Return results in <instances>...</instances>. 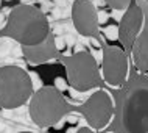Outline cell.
<instances>
[{"label":"cell","mask_w":148,"mask_h":133,"mask_svg":"<svg viewBox=\"0 0 148 133\" xmlns=\"http://www.w3.org/2000/svg\"><path fill=\"white\" fill-rule=\"evenodd\" d=\"M5 35L23 47L38 46L50 35L47 16L33 5H17L10 10L5 27Z\"/></svg>","instance_id":"obj_1"},{"label":"cell","mask_w":148,"mask_h":133,"mask_svg":"<svg viewBox=\"0 0 148 133\" xmlns=\"http://www.w3.org/2000/svg\"><path fill=\"white\" fill-rule=\"evenodd\" d=\"M34 92L30 74L19 66L0 67V108L16 110Z\"/></svg>","instance_id":"obj_2"},{"label":"cell","mask_w":148,"mask_h":133,"mask_svg":"<svg viewBox=\"0 0 148 133\" xmlns=\"http://www.w3.org/2000/svg\"><path fill=\"white\" fill-rule=\"evenodd\" d=\"M66 100L56 88L44 86L30 97V118L41 128L56 125L66 113Z\"/></svg>","instance_id":"obj_3"},{"label":"cell","mask_w":148,"mask_h":133,"mask_svg":"<svg viewBox=\"0 0 148 133\" xmlns=\"http://www.w3.org/2000/svg\"><path fill=\"white\" fill-rule=\"evenodd\" d=\"M67 71V83L73 91H89L97 88L101 78L98 72V64L94 55L83 50L78 53L62 58Z\"/></svg>","instance_id":"obj_4"},{"label":"cell","mask_w":148,"mask_h":133,"mask_svg":"<svg viewBox=\"0 0 148 133\" xmlns=\"http://www.w3.org/2000/svg\"><path fill=\"white\" fill-rule=\"evenodd\" d=\"M122 124L126 133L148 132V89L147 85L134 88L123 100Z\"/></svg>","instance_id":"obj_5"},{"label":"cell","mask_w":148,"mask_h":133,"mask_svg":"<svg viewBox=\"0 0 148 133\" xmlns=\"http://www.w3.org/2000/svg\"><path fill=\"white\" fill-rule=\"evenodd\" d=\"M103 80L111 88H122L128 77V55L122 47L106 46L101 52Z\"/></svg>","instance_id":"obj_6"},{"label":"cell","mask_w":148,"mask_h":133,"mask_svg":"<svg viewBox=\"0 0 148 133\" xmlns=\"http://www.w3.org/2000/svg\"><path fill=\"white\" fill-rule=\"evenodd\" d=\"M115 102L106 89H97L84 103V116L92 130H103L111 122Z\"/></svg>","instance_id":"obj_7"},{"label":"cell","mask_w":148,"mask_h":133,"mask_svg":"<svg viewBox=\"0 0 148 133\" xmlns=\"http://www.w3.org/2000/svg\"><path fill=\"white\" fill-rule=\"evenodd\" d=\"M143 24H145V16H143L142 8L137 3H130V6L125 10V14L120 19V24L117 27V39L122 44V49L126 52L131 50L134 39L142 31Z\"/></svg>","instance_id":"obj_8"},{"label":"cell","mask_w":148,"mask_h":133,"mask_svg":"<svg viewBox=\"0 0 148 133\" xmlns=\"http://www.w3.org/2000/svg\"><path fill=\"white\" fill-rule=\"evenodd\" d=\"M72 22L81 36L98 38V19L97 8L90 0H75L72 5Z\"/></svg>","instance_id":"obj_9"},{"label":"cell","mask_w":148,"mask_h":133,"mask_svg":"<svg viewBox=\"0 0 148 133\" xmlns=\"http://www.w3.org/2000/svg\"><path fill=\"white\" fill-rule=\"evenodd\" d=\"M130 53L136 69L142 72V74H145L148 71V30L145 25H143L139 36L134 39Z\"/></svg>","instance_id":"obj_10"},{"label":"cell","mask_w":148,"mask_h":133,"mask_svg":"<svg viewBox=\"0 0 148 133\" xmlns=\"http://www.w3.org/2000/svg\"><path fill=\"white\" fill-rule=\"evenodd\" d=\"M23 53H25L27 60L31 64H39V63H45L49 60L55 58L58 53L56 47H55L53 38L49 35L47 39L38 46H31V47H23Z\"/></svg>","instance_id":"obj_11"},{"label":"cell","mask_w":148,"mask_h":133,"mask_svg":"<svg viewBox=\"0 0 148 133\" xmlns=\"http://www.w3.org/2000/svg\"><path fill=\"white\" fill-rule=\"evenodd\" d=\"M106 5H109L112 10H117V11H123L130 6L131 0H105Z\"/></svg>","instance_id":"obj_12"},{"label":"cell","mask_w":148,"mask_h":133,"mask_svg":"<svg viewBox=\"0 0 148 133\" xmlns=\"http://www.w3.org/2000/svg\"><path fill=\"white\" fill-rule=\"evenodd\" d=\"M103 33L109 41H114V39H117V27L115 25H111V27H106L105 30H103Z\"/></svg>","instance_id":"obj_13"},{"label":"cell","mask_w":148,"mask_h":133,"mask_svg":"<svg viewBox=\"0 0 148 133\" xmlns=\"http://www.w3.org/2000/svg\"><path fill=\"white\" fill-rule=\"evenodd\" d=\"M55 88H56L59 92H62L69 88V83H67V80H64L62 77H56L55 78Z\"/></svg>","instance_id":"obj_14"},{"label":"cell","mask_w":148,"mask_h":133,"mask_svg":"<svg viewBox=\"0 0 148 133\" xmlns=\"http://www.w3.org/2000/svg\"><path fill=\"white\" fill-rule=\"evenodd\" d=\"M53 42H55V47H56V50L58 52H61L66 49V39L62 38V36H56V38H53Z\"/></svg>","instance_id":"obj_15"},{"label":"cell","mask_w":148,"mask_h":133,"mask_svg":"<svg viewBox=\"0 0 148 133\" xmlns=\"http://www.w3.org/2000/svg\"><path fill=\"white\" fill-rule=\"evenodd\" d=\"M108 17H109V16H108V13H106V11H97L98 25H100V24H105V22L108 21Z\"/></svg>","instance_id":"obj_16"},{"label":"cell","mask_w":148,"mask_h":133,"mask_svg":"<svg viewBox=\"0 0 148 133\" xmlns=\"http://www.w3.org/2000/svg\"><path fill=\"white\" fill-rule=\"evenodd\" d=\"M50 6H51V3H50V2H42V8H39V10H41V11H42V13H44V14H45V13H47V11H49V10H50Z\"/></svg>","instance_id":"obj_17"},{"label":"cell","mask_w":148,"mask_h":133,"mask_svg":"<svg viewBox=\"0 0 148 133\" xmlns=\"http://www.w3.org/2000/svg\"><path fill=\"white\" fill-rule=\"evenodd\" d=\"M75 133H95V132L92 130V128H89V127H81L78 132H75Z\"/></svg>","instance_id":"obj_18"},{"label":"cell","mask_w":148,"mask_h":133,"mask_svg":"<svg viewBox=\"0 0 148 133\" xmlns=\"http://www.w3.org/2000/svg\"><path fill=\"white\" fill-rule=\"evenodd\" d=\"M92 3H94V6L97 8V6H103L105 5V0H90Z\"/></svg>","instance_id":"obj_19"},{"label":"cell","mask_w":148,"mask_h":133,"mask_svg":"<svg viewBox=\"0 0 148 133\" xmlns=\"http://www.w3.org/2000/svg\"><path fill=\"white\" fill-rule=\"evenodd\" d=\"M90 41H92V46H94V47H97V49H98V47H101V44L98 42L97 38H90Z\"/></svg>","instance_id":"obj_20"},{"label":"cell","mask_w":148,"mask_h":133,"mask_svg":"<svg viewBox=\"0 0 148 133\" xmlns=\"http://www.w3.org/2000/svg\"><path fill=\"white\" fill-rule=\"evenodd\" d=\"M75 132H77V128H70V130L67 132V133H75Z\"/></svg>","instance_id":"obj_21"},{"label":"cell","mask_w":148,"mask_h":133,"mask_svg":"<svg viewBox=\"0 0 148 133\" xmlns=\"http://www.w3.org/2000/svg\"><path fill=\"white\" fill-rule=\"evenodd\" d=\"M21 133H33V132H21Z\"/></svg>","instance_id":"obj_22"},{"label":"cell","mask_w":148,"mask_h":133,"mask_svg":"<svg viewBox=\"0 0 148 133\" xmlns=\"http://www.w3.org/2000/svg\"><path fill=\"white\" fill-rule=\"evenodd\" d=\"M0 3H2V0H0Z\"/></svg>","instance_id":"obj_23"},{"label":"cell","mask_w":148,"mask_h":133,"mask_svg":"<svg viewBox=\"0 0 148 133\" xmlns=\"http://www.w3.org/2000/svg\"><path fill=\"white\" fill-rule=\"evenodd\" d=\"M6 2H10V0H6Z\"/></svg>","instance_id":"obj_24"}]
</instances>
